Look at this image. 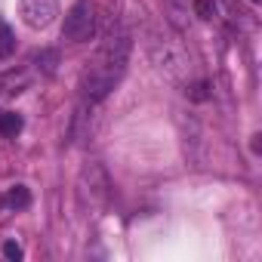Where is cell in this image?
Listing matches in <instances>:
<instances>
[{"label": "cell", "instance_id": "cell-1", "mask_svg": "<svg viewBox=\"0 0 262 262\" xmlns=\"http://www.w3.org/2000/svg\"><path fill=\"white\" fill-rule=\"evenodd\" d=\"M129 50H133L129 34L108 37L105 47H102V50L93 56V62L83 68V74H80V90H83V99H86L90 105H93V102H102V99L117 86V80H120L123 71H126Z\"/></svg>", "mask_w": 262, "mask_h": 262}, {"label": "cell", "instance_id": "cell-9", "mask_svg": "<svg viewBox=\"0 0 262 262\" xmlns=\"http://www.w3.org/2000/svg\"><path fill=\"white\" fill-rule=\"evenodd\" d=\"M207 90H210V86H207V83H204V80H198V83H191V86H188V90H185V96H188V99H191V102H204V99H207V96H210V93H207Z\"/></svg>", "mask_w": 262, "mask_h": 262}, {"label": "cell", "instance_id": "cell-4", "mask_svg": "<svg viewBox=\"0 0 262 262\" xmlns=\"http://www.w3.org/2000/svg\"><path fill=\"white\" fill-rule=\"evenodd\" d=\"M31 80H34L31 68H10V71H4V74H0V99L22 96L31 86Z\"/></svg>", "mask_w": 262, "mask_h": 262}, {"label": "cell", "instance_id": "cell-12", "mask_svg": "<svg viewBox=\"0 0 262 262\" xmlns=\"http://www.w3.org/2000/svg\"><path fill=\"white\" fill-rule=\"evenodd\" d=\"M0 207H4V194H0Z\"/></svg>", "mask_w": 262, "mask_h": 262}, {"label": "cell", "instance_id": "cell-2", "mask_svg": "<svg viewBox=\"0 0 262 262\" xmlns=\"http://www.w3.org/2000/svg\"><path fill=\"white\" fill-rule=\"evenodd\" d=\"M96 34V4L93 0H77V4L65 13L62 37L68 43H86Z\"/></svg>", "mask_w": 262, "mask_h": 262}, {"label": "cell", "instance_id": "cell-6", "mask_svg": "<svg viewBox=\"0 0 262 262\" xmlns=\"http://www.w3.org/2000/svg\"><path fill=\"white\" fill-rule=\"evenodd\" d=\"M4 204H7V207H13V210H25V207L31 204V191H28L25 185H13V188L7 191Z\"/></svg>", "mask_w": 262, "mask_h": 262}, {"label": "cell", "instance_id": "cell-8", "mask_svg": "<svg viewBox=\"0 0 262 262\" xmlns=\"http://www.w3.org/2000/svg\"><path fill=\"white\" fill-rule=\"evenodd\" d=\"M16 53V34L7 22H0V59H10Z\"/></svg>", "mask_w": 262, "mask_h": 262}, {"label": "cell", "instance_id": "cell-10", "mask_svg": "<svg viewBox=\"0 0 262 262\" xmlns=\"http://www.w3.org/2000/svg\"><path fill=\"white\" fill-rule=\"evenodd\" d=\"M194 16H198V19H213V16H216L213 0H194Z\"/></svg>", "mask_w": 262, "mask_h": 262}, {"label": "cell", "instance_id": "cell-3", "mask_svg": "<svg viewBox=\"0 0 262 262\" xmlns=\"http://www.w3.org/2000/svg\"><path fill=\"white\" fill-rule=\"evenodd\" d=\"M19 16L28 28H50L59 16V0H19Z\"/></svg>", "mask_w": 262, "mask_h": 262}, {"label": "cell", "instance_id": "cell-11", "mask_svg": "<svg viewBox=\"0 0 262 262\" xmlns=\"http://www.w3.org/2000/svg\"><path fill=\"white\" fill-rule=\"evenodd\" d=\"M4 256H7V259H22V247H19L16 241H7V244H4Z\"/></svg>", "mask_w": 262, "mask_h": 262}, {"label": "cell", "instance_id": "cell-7", "mask_svg": "<svg viewBox=\"0 0 262 262\" xmlns=\"http://www.w3.org/2000/svg\"><path fill=\"white\" fill-rule=\"evenodd\" d=\"M34 65L43 71V74H56V65H59V50H40L34 56Z\"/></svg>", "mask_w": 262, "mask_h": 262}, {"label": "cell", "instance_id": "cell-13", "mask_svg": "<svg viewBox=\"0 0 262 262\" xmlns=\"http://www.w3.org/2000/svg\"><path fill=\"white\" fill-rule=\"evenodd\" d=\"M253 4H259V0H253Z\"/></svg>", "mask_w": 262, "mask_h": 262}, {"label": "cell", "instance_id": "cell-5", "mask_svg": "<svg viewBox=\"0 0 262 262\" xmlns=\"http://www.w3.org/2000/svg\"><path fill=\"white\" fill-rule=\"evenodd\" d=\"M22 126H25L22 114H16V111H0V136L13 139V136L22 133Z\"/></svg>", "mask_w": 262, "mask_h": 262}]
</instances>
